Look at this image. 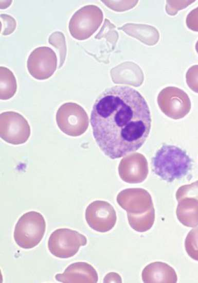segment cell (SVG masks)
Segmentation results:
<instances>
[{
  "mask_svg": "<svg viewBox=\"0 0 198 283\" xmlns=\"http://www.w3.org/2000/svg\"><path fill=\"white\" fill-rule=\"evenodd\" d=\"M151 121L149 108L143 96L136 90L123 85L102 92L91 114L96 143L111 159L139 149L149 135Z\"/></svg>",
  "mask_w": 198,
  "mask_h": 283,
  "instance_id": "cell-1",
  "label": "cell"
},
{
  "mask_svg": "<svg viewBox=\"0 0 198 283\" xmlns=\"http://www.w3.org/2000/svg\"><path fill=\"white\" fill-rule=\"evenodd\" d=\"M153 172L163 180L172 182L185 176L191 166L186 151L171 145H163L152 160Z\"/></svg>",
  "mask_w": 198,
  "mask_h": 283,
  "instance_id": "cell-2",
  "label": "cell"
},
{
  "mask_svg": "<svg viewBox=\"0 0 198 283\" xmlns=\"http://www.w3.org/2000/svg\"><path fill=\"white\" fill-rule=\"evenodd\" d=\"M45 228L43 215L35 211H28L18 220L14 228V239L23 249L33 248L42 240Z\"/></svg>",
  "mask_w": 198,
  "mask_h": 283,
  "instance_id": "cell-3",
  "label": "cell"
},
{
  "mask_svg": "<svg viewBox=\"0 0 198 283\" xmlns=\"http://www.w3.org/2000/svg\"><path fill=\"white\" fill-rule=\"evenodd\" d=\"M103 13L97 6L89 5L77 10L69 23V30L73 38L84 40L98 29L103 20Z\"/></svg>",
  "mask_w": 198,
  "mask_h": 283,
  "instance_id": "cell-4",
  "label": "cell"
},
{
  "mask_svg": "<svg viewBox=\"0 0 198 283\" xmlns=\"http://www.w3.org/2000/svg\"><path fill=\"white\" fill-rule=\"evenodd\" d=\"M56 122L64 133L74 137L83 134L89 124L85 111L74 102H66L60 106L57 112Z\"/></svg>",
  "mask_w": 198,
  "mask_h": 283,
  "instance_id": "cell-5",
  "label": "cell"
},
{
  "mask_svg": "<svg viewBox=\"0 0 198 283\" xmlns=\"http://www.w3.org/2000/svg\"><path fill=\"white\" fill-rule=\"evenodd\" d=\"M87 243L85 236L69 228H59L50 235L48 247L50 253L60 258L74 256L81 246Z\"/></svg>",
  "mask_w": 198,
  "mask_h": 283,
  "instance_id": "cell-6",
  "label": "cell"
},
{
  "mask_svg": "<svg viewBox=\"0 0 198 283\" xmlns=\"http://www.w3.org/2000/svg\"><path fill=\"white\" fill-rule=\"evenodd\" d=\"M0 135L4 140L13 145L25 143L30 135V128L23 115L13 111L0 116Z\"/></svg>",
  "mask_w": 198,
  "mask_h": 283,
  "instance_id": "cell-7",
  "label": "cell"
},
{
  "mask_svg": "<svg viewBox=\"0 0 198 283\" xmlns=\"http://www.w3.org/2000/svg\"><path fill=\"white\" fill-rule=\"evenodd\" d=\"M157 102L162 112L173 119L184 117L191 109L188 95L176 87L168 86L162 90L158 94Z\"/></svg>",
  "mask_w": 198,
  "mask_h": 283,
  "instance_id": "cell-8",
  "label": "cell"
},
{
  "mask_svg": "<svg viewBox=\"0 0 198 283\" xmlns=\"http://www.w3.org/2000/svg\"><path fill=\"white\" fill-rule=\"evenodd\" d=\"M57 64L56 53L50 48H36L28 57L27 66L29 74L37 80H45L55 73Z\"/></svg>",
  "mask_w": 198,
  "mask_h": 283,
  "instance_id": "cell-9",
  "label": "cell"
},
{
  "mask_svg": "<svg viewBox=\"0 0 198 283\" xmlns=\"http://www.w3.org/2000/svg\"><path fill=\"white\" fill-rule=\"evenodd\" d=\"M85 219L88 226L100 233H105L115 226L117 216L113 206L104 201L91 203L85 210Z\"/></svg>",
  "mask_w": 198,
  "mask_h": 283,
  "instance_id": "cell-10",
  "label": "cell"
},
{
  "mask_svg": "<svg viewBox=\"0 0 198 283\" xmlns=\"http://www.w3.org/2000/svg\"><path fill=\"white\" fill-rule=\"evenodd\" d=\"M118 204L127 213L142 214L153 206L150 194L141 188H130L121 191L117 197Z\"/></svg>",
  "mask_w": 198,
  "mask_h": 283,
  "instance_id": "cell-11",
  "label": "cell"
},
{
  "mask_svg": "<svg viewBox=\"0 0 198 283\" xmlns=\"http://www.w3.org/2000/svg\"><path fill=\"white\" fill-rule=\"evenodd\" d=\"M55 278L63 283H96L98 276L90 264L76 262L68 266L63 273L56 274Z\"/></svg>",
  "mask_w": 198,
  "mask_h": 283,
  "instance_id": "cell-12",
  "label": "cell"
},
{
  "mask_svg": "<svg viewBox=\"0 0 198 283\" xmlns=\"http://www.w3.org/2000/svg\"><path fill=\"white\" fill-rule=\"evenodd\" d=\"M141 276L145 283H176L177 280L174 269L160 261L148 264L143 269Z\"/></svg>",
  "mask_w": 198,
  "mask_h": 283,
  "instance_id": "cell-13",
  "label": "cell"
},
{
  "mask_svg": "<svg viewBox=\"0 0 198 283\" xmlns=\"http://www.w3.org/2000/svg\"><path fill=\"white\" fill-rule=\"evenodd\" d=\"M119 176L124 182L129 183H139L147 178L148 173L146 161L132 160L121 161L118 168Z\"/></svg>",
  "mask_w": 198,
  "mask_h": 283,
  "instance_id": "cell-14",
  "label": "cell"
},
{
  "mask_svg": "<svg viewBox=\"0 0 198 283\" xmlns=\"http://www.w3.org/2000/svg\"><path fill=\"white\" fill-rule=\"evenodd\" d=\"M179 221L184 225L194 227L198 225V199L186 197L178 201L176 210Z\"/></svg>",
  "mask_w": 198,
  "mask_h": 283,
  "instance_id": "cell-15",
  "label": "cell"
},
{
  "mask_svg": "<svg viewBox=\"0 0 198 283\" xmlns=\"http://www.w3.org/2000/svg\"><path fill=\"white\" fill-rule=\"evenodd\" d=\"M119 29L148 45L155 44L159 39L157 29L149 25L127 24Z\"/></svg>",
  "mask_w": 198,
  "mask_h": 283,
  "instance_id": "cell-16",
  "label": "cell"
},
{
  "mask_svg": "<svg viewBox=\"0 0 198 283\" xmlns=\"http://www.w3.org/2000/svg\"><path fill=\"white\" fill-rule=\"evenodd\" d=\"M130 226L136 232H145L153 226L155 220V209L152 207L148 211L140 214L127 213Z\"/></svg>",
  "mask_w": 198,
  "mask_h": 283,
  "instance_id": "cell-17",
  "label": "cell"
},
{
  "mask_svg": "<svg viewBox=\"0 0 198 283\" xmlns=\"http://www.w3.org/2000/svg\"><path fill=\"white\" fill-rule=\"evenodd\" d=\"M1 100H8L12 97L17 89L15 78L13 73L6 67L0 68Z\"/></svg>",
  "mask_w": 198,
  "mask_h": 283,
  "instance_id": "cell-18",
  "label": "cell"
},
{
  "mask_svg": "<svg viewBox=\"0 0 198 283\" xmlns=\"http://www.w3.org/2000/svg\"><path fill=\"white\" fill-rule=\"evenodd\" d=\"M185 247L188 255L198 261V227L193 228L187 234Z\"/></svg>",
  "mask_w": 198,
  "mask_h": 283,
  "instance_id": "cell-19",
  "label": "cell"
},
{
  "mask_svg": "<svg viewBox=\"0 0 198 283\" xmlns=\"http://www.w3.org/2000/svg\"><path fill=\"white\" fill-rule=\"evenodd\" d=\"M176 197L178 201L186 197L198 199V181L190 185H186L181 187L176 192Z\"/></svg>",
  "mask_w": 198,
  "mask_h": 283,
  "instance_id": "cell-20",
  "label": "cell"
},
{
  "mask_svg": "<svg viewBox=\"0 0 198 283\" xmlns=\"http://www.w3.org/2000/svg\"><path fill=\"white\" fill-rule=\"evenodd\" d=\"M186 78L187 85L190 89L198 93V65H193L188 69Z\"/></svg>",
  "mask_w": 198,
  "mask_h": 283,
  "instance_id": "cell-21",
  "label": "cell"
},
{
  "mask_svg": "<svg viewBox=\"0 0 198 283\" xmlns=\"http://www.w3.org/2000/svg\"><path fill=\"white\" fill-rule=\"evenodd\" d=\"M194 1H167L166 7L167 13L174 15L177 12L187 7Z\"/></svg>",
  "mask_w": 198,
  "mask_h": 283,
  "instance_id": "cell-22",
  "label": "cell"
},
{
  "mask_svg": "<svg viewBox=\"0 0 198 283\" xmlns=\"http://www.w3.org/2000/svg\"><path fill=\"white\" fill-rule=\"evenodd\" d=\"M186 25L190 30L198 32V7L191 10L187 15Z\"/></svg>",
  "mask_w": 198,
  "mask_h": 283,
  "instance_id": "cell-23",
  "label": "cell"
},
{
  "mask_svg": "<svg viewBox=\"0 0 198 283\" xmlns=\"http://www.w3.org/2000/svg\"><path fill=\"white\" fill-rule=\"evenodd\" d=\"M104 282H121V277L116 273L111 272L107 274L103 279Z\"/></svg>",
  "mask_w": 198,
  "mask_h": 283,
  "instance_id": "cell-24",
  "label": "cell"
},
{
  "mask_svg": "<svg viewBox=\"0 0 198 283\" xmlns=\"http://www.w3.org/2000/svg\"><path fill=\"white\" fill-rule=\"evenodd\" d=\"M195 49H196V52L198 54V40H197V41L196 42V43L195 44Z\"/></svg>",
  "mask_w": 198,
  "mask_h": 283,
  "instance_id": "cell-25",
  "label": "cell"
}]
</instances>
